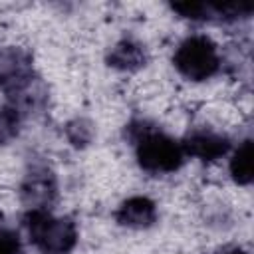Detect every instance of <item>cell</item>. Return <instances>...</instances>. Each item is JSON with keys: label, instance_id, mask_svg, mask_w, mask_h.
Here are the masks:
<instances>
[{"label": "cell", "instance_id": "cell-1", "mask_svg": "<svg viewBox=\"0 0 254 254\" xmlns=\"http://www.w3.org/2000/svg\"><path fill=\"white\" fill-rule=\"evenodd\" d=\"M30 240L44 254H67L77 240V232L71 220L54 218L44 208H32L26 216Z\"/></svg>", "mask_w": 254, "mask_h": 254}, {"label": "cell", "instance_id": "cell-2", "mask_svg": "<svg viewBox=\"0 0 254 254\" xmlns=\"http://www.w3.org/2000/svg\"><path fill=\"white\" fill-rule=\"evenodd\" d=\"M177 69L194 81L210 77L218 69V54L216 46L206 36H190L187 38L175 52L173 58Z\"/></svg>", "mask_w": 254, "mask_h": 254}, {"label": "cell", "instance_id": "cell-3", "mask_svg": "<svg viewBox=\"0 0 254 254\" xmlns=\"http://www.w3.org/2000/svg\"><path fill=\"white\" fill-rule=\"evenodd\" d=\"M137 159L149 173H171L183 163V147L163 133L145 129L137 145Z\"/></svg>", "mask_w": 254, "mask_h": 254}, {"label": "cell", "instance_id": "cell-4", "mask_svg": "<svg viewBox=\"0 0 254 254\" xmlns=\"http://www.w3.org/2000/svg\"><path fill=\"white\" fill-rule=\"evenodd\" d=\"M183 153H189L192 157H198L202 161H214L228 151V139L210 131H196L192 133L183 145Z\"/></svg>", "mask_w": 254, "mask_h": 254}, {"label": "cell", "instance_id": "cell-5", "mask_svg": "<svg viewBox=\"0 0 254 254\" xmlns=\"http://www.w3.org/2000/svg\"><path fill=\"white\" fill-rule=\"evenodd\" d=\"M117 220L121 224L127 226H135V228H143L155 222L157 218V210L153 200H149L147 196H133L129 200H125L119 210H117Z\"/></svg>", "mask_w": 254, "mask_h": 254}, {"label": "cell", "instance_id": "cell-6", "mask_svg": "<svg viewBox=\"0 0 254 254\" xmlns=\"http://www.w3.org/2000/svg\"><path fill=\"white\" fill-rule=\"evenodd\" d=\"M109 64L121 69H135L145 64V52L139 44H133L129 40L115 46V50L109 56Z\"/></svg>", "mask_w": 254, "mask_h": 254}, {"label": "cell", "instance_id": "cell-7", "mask_svg": "<svg viewBox=\"0 0 254 254\" xmlns=\"http://www.w3.org/2000/svg\"><path fill=\"white\" fill-rule=\"evenodd\" d=\"M230 173L238 185H248L252 181V141L250 139H246L236 149L230 161Z\"/></svg>", "mask_w": 254, "mask_h": 254}, {"label": "cell", "instance_id": "cell-8", "mask_svg": "<svg viewBox=\"0 0 254 254\" xmlns=\"http://www.w3.org/2000/svg\"><path fill=\"white\" fill-rule=\"evenodd\" d=\"M18 131V113L12 107L0 109V143L10 141Z\"/></svg>", "mask_w": 254, "mask_h": 254}, {"label": "cell", "instance_id": "cell-9", "mask_svg": "<svg viewBox=\"0 0 254 254\" xmlns=\"http://www.w3.org/2000/svg\"><path fill=\"white\" fill-rule=\"evenodd\" d=\"M173 10H177L179 14L187 16V18L198 20V18H206L208 4H202V2H177V4H173Z\"/></svg>", "mask_w": 254, "mask_h": 254}, {"label": "cell", "instance_id": "cell-10", "mask_svg": "<svg viewBox=\"0 0 254 254\" xmlns=\"http://www.w3.org/2000/svg\"><path fill=\"white\" fill-rule=\"evenodd\" d=\"M0 254H22L20 238L8 228H0Z\"/></svg>", "mask_w": 254, "mask_h": 254}, {"label": "cell", "instance_id": "cell-11", "mask_svg": "<svg viewBox=\"0 0 254 254\" xmlns=\"http://www.w3.org/2000/svg\"><path fill=\"white\" fill-rule=\"evenodd\" d=\"M226 254H246V252H244V250H238V248H236V250H230V252H226Z\"/></svg>", "mask_w": 254, "mask_h": 254}]
</instances>
